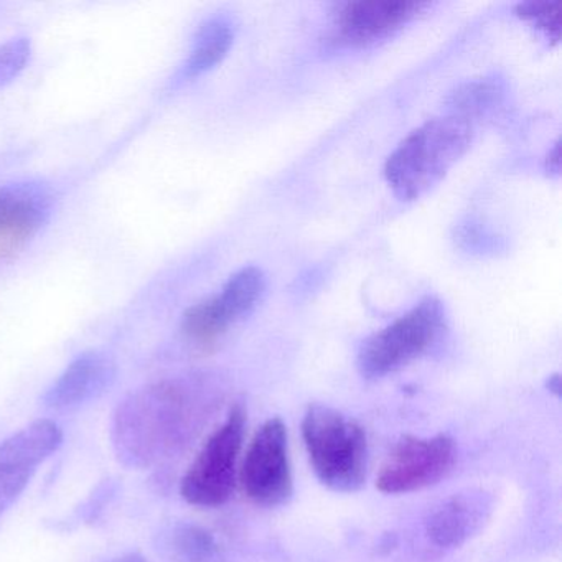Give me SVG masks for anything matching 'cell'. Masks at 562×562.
I'll use <instances>...</instances> for the list:
<instances>
[{"instance_id":"obj_1","label":"cell","mask_w":562,"mask_h":562,"mask_svg":"<svg viewBox=\"0 0 562 562\" xmlns=\"http://www.w3.org/2000/svg\"><path fill=\"white\" fill-rule=\"evenodd\" d=\"M475 126L456 114L432 117L407 134L384 164L387 186L401 202L432 190L472 146Z\"/></svg>"},{"instance_id":"obj_2","label":"cell","mask_w":562,"mask_h":562,"mask_svg":"<svg viewBox=\"0 0 562 562\" xmlns=\"http://www.w3.org/2000/svg\"><path fill=\"white\" fill-rule=\"evenodd\" d=\"M183 390L179 381H162L136 391L120 404L114 414L113 443L121 462L146 469L176 447L182 430Z\"/></svg>"},{"instance_id":"obj_3","label":"cell","mask_w":562,"mask_h":562,"mask_svg":"<svg viewBox=\"0 0 562 562\" xmlns=\"http://www.w3.org/2000/svg\"><path fill=\"white\" fill-rule=\"evenodd\" d=\"M302 437L317 479L334 492L363 486L368 470V440L357 420L331 407L315 404L302 420Z\"/></svg>"},{"instance_id":"obj_4","label":"cell","mask_w":562,"mask_h":562,"mask_svg":"<svg viewBox=\"0 0 562 562\" xmlns=\"http://www.w3.org/2000/svg\"><path fill=\"white\" fill-rule=\"evenodd\" d=\"M446 308L439 299L426 297L376 331L361 345L358 370L367 380H380L396 373L426 355L446 330Z\"/></svg>"},{"instance_id":"obj_5","label":"cell","mask_w":562,"mask_h":562,"mask_svg":"<svg viewBox=\"0 0 562 562\" xmlns=\"http://www.w3.org/2000/svg\"><path fill=\"white\" fill-rule=\"evenodd\" d=\"M245 427V409L232 407L183 475L180 495L187 503L200 508H216L232 498L238 479Z\"/></svg>"},{"instance_id":"obj_6","label":"cell","mask_w":562,"mask_h":562,"mask_svg":"<svg viewBox=\"0 0 562 562\" xmlns=\"http://www.w3.org/2000/svg\"><path fill=\"white\" fill-rule=\"evenodd\" d=\"M239 482L256 505H282L294 490L288 429L279 417L266 420L246 449Z\"/></svg>"},{"instance_id":"obj_7","label":"cell","mask_w":562,"mask_h":562,"mask_svg":"<svg viewBox=\"0 0 562 562\" xmlns=\"http://www.w3.org/2000/svg\"><path fill=\"white\" fill-rule=\"evenodd\" d=\"M456 463V443L449 436L404 437L387 453L376 486L387 495L417 492L439 483Z\"/></svg>"},{"instance_id":"obj_8","label":"cell","mask_w":562,"mask_h":562,"mask_svg":"<svg viewBox=\"0 0 562 562\" xmlns=\"http://www.w3.org/2000/svg\"><path fill=\"white\" fill-rule=\"evenodd\" d=\"M64 442V432L50 419H38L0 442V516L4 515Z\"/></svg>"},{"instance_id":"obj_9","label":"cell","mask_w":562,"mask_h":562,"mask_svg":"<svg viewBox=\"0 0 562 562\" xmlns=\"http://www.w3.org/2000/svg\"><path fill=\"white\" fill-rule=\"evenodd\" d=\"M427 4L411 0H351L338 8L334 41L347 47H367L413 22Z\"/></svg>"},{"instance_id":"obj_10","label":"cell","mask_w":562,"mask_h":562,"mask_svg":"<svg viewBox=\"0 0 562 562\" xmlns=\"http://www.w3.org/2000/svg\"><path fill=\"white\" fill-rule=\"evenodd\" d=\"M54 193L42 182H19L0 190V259L25 248L50 218Z\"/></svg>"},{"instance_id":"obj_11","label":"cell","mask_w":562,"mask_h":562,"mask_svg":"<svg viewBox=\"0 0 562 562\" xmlns=\"http://www.w3.org/2000/svg\"><path fill=\"white\" fill-rule=\"evenodd\" d=\"M116 380V363L103 351H87L60 374L44 394L45 407L52 411L78 409L103 396Z\"/></svg>"},{"instance_id":"obj_12","label":"cell","mask_w":562,"mask_h":562,"mask_svg":"<svg viewBox=\"0 0 562 562\" xmlns=\"http://www.w3.org/2000/svg\"><path fill=\"white\" fill-rule=\"evenodd\" d=\"M235 42V29L225 18H213L203 22L193 37L189 58L180 68L176 83H186L202 77L225 60Z\"/></svg>"},{"instance_id":"obj_13","label":"cell","mask_w":562,"mask_h":562,"mask_svg":"<svg viewBox=\"0 0 562 562\" xmlns=\"http://www.w3.org/2000/svg\"><path fill=\"white\" fill-rule=\"evenodd\" d=\"M265 291V272L256 266H248L233 274L222 292L212 297L213 307L226 328H229L258 305Z\"/></svg>"},{"instance_id":"obj_14","label":"cell","mask_w":562,"mask_h":562,"mask_svg":"<svg viewBox=\"0 0 562 562\" xmlns=\"http://www.w3.org/2000/svg\"><path fill=\"white\" fill-rule=\"evenodd\" d=\"M505 98V90L499 81L493 78H480V80L467 81L456 88L447 100L449 114L463 117L475 123L476 117L495 111Z\"/></svg>"},{"instance_id":"obj_15","label":"cell","mask_w":562,"mask_h":562,"mask_svg":"<svg viewBox=\"0 0 562 562\" xmlns=\"http://www.w3.org/2000/svg\"><path fill=\"white\" fill-rule=\"evenodd\" d=\"M473 519H475V513L469 502L460 496L459 498L453 496L430 515L427 521V535L439 548H453L469 538L475 522Z\"/></svg>"},{"instance_id":"obj_16","label":"cell","mask_w":562,"mask_h":562,"mask_svg":"<svg viewBox=\"0 0 562 562\" xmlns=\"http://www.w3.org/2000/svg\"><path fill=\"white\" fill-rule=\"evenodd\" d=\"M162 546L176 562H210L216 551L210 532L190 525H179L166 532Z\"/></svg>"},{"instance_id":"obj_17","label":"cell","mask_w":562,"mask_h":562,"mask_svg":"<svg viewBox=\"0 0 562 562\" xmlns=\"http://www.w3.org/2000/svg\"><path fill=\"white\" fill-rule=\"evenodd\" d=\"M515 14L542 32L548 41L558 44L562 31V2H525L516 5Z\"/></svg>"},{"instance_id":"obj_18","label":"cell","mask_w":562,"mask_h":562,"mask_svg":"<svg viewBox=\"0 0 562 562\" xmlns=\"http://www.w3.org/2000/svg\"><path fill=\"white\" fill-rule=\"evenodd\" d=\"M32 47L27 38L8 42L0 47V88L14 81L27 67Z\"/></svg>"},{"instance_id":"obj_19","label":"cell","mask_w":562,"mask_h":562,"mask_svg":"<svg viewBox=\"0 0 562 562\" xmlns=\"http://www.w3.org/2000/svg\"><path fill=\"white\" fill-rule=\"evenodd\" d=\"M546 172L552 177H558L561 172V146H559V143L554 144V147L549 150L548 157H546Z\"/></svg>"},{"instance_id":"obj_20","label":"cell","mask_w":562,"mask_h":562,"mask_svg":"<svg viewBox=\"0 0 562 562\" xmlns=\"http://www.w3.org/2000/svg\"><path fill=\"white\" fill-rule=\"evenodd\" d=\"M114 562H146L143 558H139V555H127V558L117 559V561Z\"/></svg>"}]
</instances>
